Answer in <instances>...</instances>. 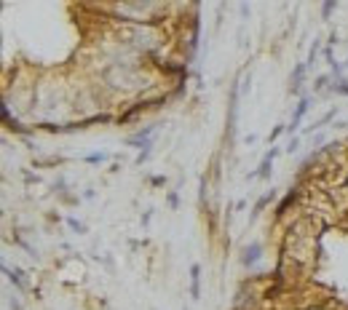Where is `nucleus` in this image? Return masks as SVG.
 Masks as SVG:
<instances>
[{
  "label": "nucleus",
  "instance_id": "3",
  "mask_svg": "<svg viewBox=\"0 0 348 310\" xmlns=\"http://www.w3.org/2000/svg\"><path fill=\"white\" fill-rule=\"evenodd\" d=\"M308 102H311L308 96H303V99H300V104H297V112H295V118H292V126H289V131H295V128H297L300 118H303V115H305V110H308Z\"/></svg>",
  "mask_w": 348,
  "mask_h": 310
},
{
  "label": "nucleus",
  "instance_id": "5",
  "mask_svg": "<svg viewBox=\"0 0 348 310\" xmlns=\"http://www.w3.org/2000/svg\"><path fill=\"white\" fill-rule=\"evenodd\" d=\"M303 72H305V67H303V64H297L295 75H292V91H297V88H300V80H303Z\"/></svg>",
  "mask_w": 348,
  "mask_h": 310
},
{
  "label": "nucleus",
  "instance_id": "4",
  "mask_svg": "<svg viewBox=\"0 0 348 310\" xmlns=\"http://www.w3.org/2000/svg\"><path fill=\"white\" fill-rule=\"evenodd\" d=\"M273 158H276V150H270L265 158H262V164H260V168H257V174H254V176H268V168H270V164H273Z\"/></svg>",
  "mask_w": 348,
  "mask_h": 310
},
{
  "label": "nucleus",
  "instance_id": "1",
  "mask_svg": "<svg viewBox=\"0 0 348 310\" xmlns=\"http://www.w3.org/2000/svg\"><path fill=\"white\" fill-rule=\"evenodd\" d=\"M190 276H193V278H190V297L198 300V297H201V278H198V276H201V268L193 265V268H190Z\"/></svg>",
  "mask_w": 348,
  "mask_h": 310
},
{
  "label": "nucleus",
  "instance_id": "6",
  "mask_svg": "<svg viewBox=\"0 0 348 310\" xmlns=\"http://www.w3.org/2000/svg\"><path fill=\"white\" fill-rule=\"evenodd\" d=\"M332 88H335L337 94H348V83L345 80H337V86H332Z\"/></svg>",
  "mask_w": 348,
  "mask_h": 310
},
{
  "label": "nucleus",
  "instance_id": "7",
  "mask_svg": "<svg viewBox=\"0 0 348 310\" xmlns=\"http://www.w3.org/2000/svg\"><path fill=\"white\" fill-rule=\"evenodd\" d=\"M297 144H300V142H297V139H292V142L287 144V150H289V152H295V150H297Z\"/></svg>",
  "mask_w": 348,
  "mask_h": 310
},
{
  "label": "nucleus",
  "instance_id": "2",
  "mask_svg": "<svg viewBox=\"0 0 348 310\" xmlns=\"http://www.w3.org/2000/svg\"><path fill=\"white\" fill-rule=\"evenodd\" d=\"M260 254H262V246L260 244L246 246V249H244V265H254V262L260 260Z\"/></svg>",
  "mask_w": 348,
  "mask_h": 310
}]
</instances>
